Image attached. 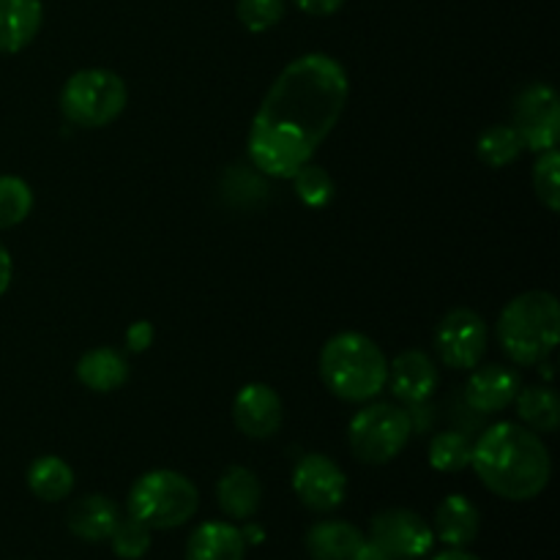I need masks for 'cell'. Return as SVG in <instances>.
Here are the masks:
<instances>
[{
	"label": "cell",
	"mask_w": 560,
	"mask_h": 560,
	"mask_svg": "<svg viewBox=\"0 0 560 560\" xmlns=\"http://www.w3.org/2000/svg\"><path fill=\"white\" fill-rule=\"evenodd\" d=\"M432 560H481V558L470 556V552H465V550H457V547H448L446 552H438Z\"/></svg>",
	"instance_id": "cell-35"
},
{
	"label": "cell",
	"mask_w": 560,
	"mask_h": 560,
	"mask_svg": "<svg viewBox=\"0 0 560 560\" xmlns=\"http://www.w3.org/2000/svg\"><path fill=\"white\" fill-rule=\"evenodd\" d=\"M364 560H399V558H394L392 552H386V550H383V547H377L375 541H370V539H366Z\"/></svg>",
	"instance_id": "cell-34"
},
{
	"label": "cell",
	"mask_w": 560,
	"mask_h": 560,
	"mask_svg": "<svg viewBox=\"0 0 560 560\" xmlns=\"http://www.w3.org/2000/svg\"><path fill=\"white\" fill-rule=\"evenodd\" d=\"M293 3L310 16H331L342 9L345 0H293Z\"/></svg>",
	"instance_id": "cell-32"
},
{
	"label": "cell",
	"mask_w": 560,
	"mask_h": 560,
	"mask_svg": "<svg viewBox=\"0 0 560 560\" xmlns=\"http://www.w3.org/2000/svg\"><path fill=\"white\" fill-rule=\"evenodd\" d=\"M11 279H14V262H11L9 249L0 241V295L11 288Z\"/></svg>",
	"instance_id": "cell-33"
},
{
	"label": "cell",
	"mask_w": 560,
	"mask_h": 560,
	"mask_svg": "<svg viewBox=\"0 0 560 560\" xmlns=\"http://www.w3.org/2000/svg\"><path fill=\"white\" fill-rule=\"evenodd\" d=\"M129 88L109 69H82L66 80L60 91V113L80 129H104L124 115Z\"/></svg>",
	"instance_id": "cell-6"
},
{
	"label": "cell",
	"mask_w": 560,
	"mask_h": 560,
	"mask_svg": "<svg viewBox=\"0 0 560 560\" xmlns=\"http://www.w3.org/2000/svg\"><path fill=\"white\" fill-rule=\"evenodd\" d=\"M366 539L399 560L424 558L435 545L430 523L410 509H386V512L375 514Z\"/></svg>",
	"instance_id": "cell-10"
},
{
	"label": "cell",
	"mask_w": 560,
	"mask_h": 560,
	"mask_svg": "<svg viewBox=\"0 0 560 560\" xmlns=\"http://www.w3.org/2000/svg\"><path fill=\"white\" fill-rule=\"evenodd\" d=\"M320 381L345 402H370L386 388L388 359L375 339L361 331L334 334L320 350Z\"/></svg>",
	"instance_id": "cell-3"
},
{
	"label": "cell",
	"mask_w": 560,
	"mask_h": 560,
	"mask_svg": "<svg viewBox=\"0 0 560 560\" xmlns=\"http://www.w3.org/2000/svg\"><path fill=\"white\" fill-rule=\"evenodd\" d=\"M290 180H293L295 197L306 208H326L334 200V178L320 164H304Z\"/></svg>",
	"instance_id": "cell-27"
},
{
	"label": "cell",
	"mask_w": 560,
	"mask_h": 560,
	"mask_svg": "<svg viewBox=\"0 0 560 560\" xmlns=\"http://www.w3.org/2000/svg\"><path fill=\"white\" fill-rule=\"evenodd\" d=\"M153 339H156V331H153L148 320H137L126 328V350L129 353H145L153 345Z\"/></svg>",
	"instance_id": "cell-31"
},
{
	"label": "cell",
	"mask_w": 560,
	"mask_h": 560,
	"mask_svg": "<svg viewBox=\"0 0 560 560\" xmlns=\"http://www.w3.org/2000/svg\"><path fill=\"white\" fill-rule=\"evenodd\" d=\"M413 435V419L394 402H372L350 419V452L366 465H386L402 454Z\"/></svg>",
	"instance_id": "cell-7"
},
{
	"label": "cell",
	"mask_w": 560,
	"mask_h": 560,
	"mask_svg": "<svg viewBox=\"0 0 560 560\" xmlns=\"http://www.w3.org/2000/svg\"><path fill=\"white\" fill-rule=\"evenodd\" d=\"M33 211V191L16 175H0V230L25 222Z\"/></svg>",
	"instance_id": "cell-26"
},
{
	"label": "cell",
	"mask_w": 560,
	"mask_h": 560,
	"mask_svg": "<svg viewBox=\"0 0 560 560\" xmlns=\"http://www.w3.org/2000/svg\"><path fill=\"white\" fill-rule=\"evenodd\" d=\"M490 345V326L468 306L446 312L435 328L438 359L457 372H470L481 364Z\"/></svg>",
	"instance_id": "cell-8"
},
{
	"label": "cell",
	"mask_w": 560,
	"mask_h": 560,
	"mask_svg": "<svg viewBox=\"0 0 560 560\" xmlns=\"http://www.w3.org/2000/svg\"><path fill=\"white\" fill-rule=\"evenodd\" d=\"M284 419L282 397L268 383H246L233 399V424L252 441H268Z\"/></svg>",
	"instance_id": "cell-12"
},
{
	"label": "cell",
	"mask_w": 560,
	"mask_h": 560,
	"mask_svg": "<svg viewBox=\"0 0 560 560\" xmlns=\"http://www.w3.org/2000/svg\"><path fill=\"white\" fill-rule=\"evenodd\" d=\"M512 126L523 145L534 153L558 148L560 140V98L545 82H530L512 104Z\"/></svg>",
	"instance_id": "cell-9"
},
{
	"label": "cell",
	"mask_w": 560,
	"mask_h": 560,
	"mask_svg": "<svg viewBox=\"0 0 560 560\" xmlns=\"http://www.w3.org/2000/svg\"><path fill=\"white\" fill-rule=\"evenodd\" d=\"M517 416L523 427H528L536 435H552L560 424V399L550 386H528L520 388Z\"/></svg>",
	"instance_id": "cell-23"
},
{
	"label": "cell",
	"mask_w": 560,
	"mask_h": 560,
	"mask_svg": "<svg viewBox=\"0 0 560 560\" xmlns=\"http://www.w3.org/2000/svg\"><path fill=\"white\" fill-rule=\"evenodd\" d=\"M366 536L345 520H323L306 534L312 560H364Z\"/></svg>",
	"instance_id": "cell-15"
},
{
	"label": "cell",
	"mask_w": 560,
	"mask_h": 560,
	"mask_svg": "<svg viewBox=\"0 0 560 560\" xmlns=\"http://www.w3.org/2000/svg\"><path fill=\"white\" fill-rule=\"evenodd\" d=\"M474 441L459 430H443L430 441V465L438 474H459L470 465Z\"/></svg>",
	"instance_id": "cell-25"
},
{
	"label": "cell",
	"mask_w": 560,
	"mask_h": 560,
	"mask_svg": "<svg viewBox=\"0 0 560 560\" xmlns=\"http://www.w3.org/2000/svg\"><path fill=\"white\" fill-rule=\"evenodd\" d=\"M200 506V492L178 470H148L129 490V517L151 530H173L189 523Z\"/></svg>",
	"instance_id": "cell-5"
},
{
	"label": "cell",
	"mask_w": 560,
	"mask_h": 560,
	"mask_svg": "<svg viewBox=\"0 0 560 560\" xmlns=\"http://www.w3.org/2000/svg\"><path fill=\"white\" fill-rule=\"evenodd\" d=\"M235 14L249 33H266L282 22L284 0H238Z\"/></svg>",
	"instance_id": "cell-30"
},
{
	"label": "cell",
	"mask_w": 560,
	"mask_h": 560,
	"mask_svg": "<svg viewBox=\"0 0 560 560\" xmlns=\"http://www.w3.org/2000/svg\"><path fill=\"white\" fill-rule=\"evenodd\" d=\"M476 476L503 501H530L547 490L552 459L545 441L517 421L487 427L470 454Z\"/></svg>",
	"instance_id": "cell-2"
},
{
	"label": "cell",
	"mask_w": 560,
	"mask_h": 560,
	"mask_svg": "<svg viewBox=\"0 0 560 560\" xmlns=\"http://www.w3.org/2000/svg\"><path fill=\"white\" fill-rule=\"evenodd\" d=\"M534 164V191L536 200L547 208L550 213L560 211V153L552 151L536 153Z\"/></svg>",
	"instance_id": "cell-28"
},
{
	"label": "cell",
	"mask_w": 560,
	"mask_h": 560,
	"mask_svg": "<svg viewBox=\"0 0 560 560\" xmlns=\"http://www.w3.org/2000/svg\"><path fill=\"white\" fill-rule=\"evenodd\" d=\"M523 151L525 145L512 124L487 126L479 135V140H476V153H479L481 162L492 170H503L509 167V164H514Z\"/></svg>",
	"instance_id": "cell-24"
},
{
	"label": "cell",
	"mask_w": 560,
	"mask_h": 560,
	"mask_svg": "<svg viewBox=\"0 0 560 560\" xmlns=\"http://www.w3.org/2000/svg\"><path fill=\"white\" fill-rule=\"evenodd\" d=\"M217 501L230 520H252L262 501L260 479L244 465H230L217 485Z\"/></svg>",
	"instance_id": "cell-17"
},
{
	"label": "cell",
	"mask_w": 560,
	"mask_h": 560,
	"mask_svg": "<svg viewBox=\"0 0 560 560\" xmlns=\"http://www.w3.org/2000/svg\"><path fill=\"white\" fill-rule=\"evenodd\" d=\"M479 509L474 506V501H468L465 495H448L443 498V503L435 512V528L432 534L443 541L446 547H457L465 550L468 545H474L476 536H479Z\"/></svg>",
	"instance_id": "cell-18"
},
{
	"label": "cell",
	"mask_w": 560,
	"mask_h": 560,
	"mask_svg": "<svg viewBox=\"0 0 560 560\" xmlns=\"http://www.w3.org/2000/svg\"><path fill=\"white\" fill-rule=\"evenodd\" d=\"M293 490L312 512H334L348 495V476L326 454H304L293 468Z\"/></svg>",
	"instance_id": "cell-11"
},
{
	"label": "cell",
	"mask_w": 560,
	"mask_h": 560,
	"mask_svg": "<svg viewBox=\"0 0 560 560\" xmlns=\"http://www.w3.org/2000/svg\"><path fill=\"white\" fill-rule=\"evenodd\" d=\"M386 383L399 402L416 408V405L430 402L438 383H441V375H438L435 361L424 350H405L397 359L388 361Z\"/></svg>",
	"instance_id": "cell-14"
},
{
	"label": "cell",
	"mask_w": 560,
	"mask_h": 560,
	"mask_svg": "<svg viewBox=\"0 0 560 560\" xmlns=\"http://www.w3.org/2000/svg\"><path fill=\"white\" fill-rule=\"evenodd\" d=\"M120 520L118 503L107 495H85L69 509V530L82 541H104L109 539L113 528Z\"/></svg>",
	"instance_id": "cell-21"
},
{
	"label": "cell",
	"mask_w": 560,
	"mask_h": 560,
	"mask_svg": "<svg viewBox=\"0 0 560 560\" xmlns=\"http://www.w3.org/2000/svg\"><path fill=\"white\" fill-rule=\"evenodd\" d=\"M348 96V71L331 55L310 52L284 66L252 120L246 148L255 170L293 178L339 124Z\"/></svg>",
	"instance_id": "cell-1"
},
{
	"label": "cell",
	"mask_w": 560,
	"mask_h": 560,
	"mask_svg": "<svg viewBox=\"0 0 560 560\" xmlns=\"http://www.w3.org/2000/svg\"><path fill=\"white\" fill-rule=\"evenodd\" d=\"M520 388H523V381H520V372L512 370V366L479 364L470 370L468 383H465V402L476 413H501V410L512 408Z\"/></svg>",
	"instance_id": "cell-13"
},
{
	"label": "cell",
	"mask_w": 560,
	"mask_h": 560,
	"mask_svg": "<svg viewBox=\"0 0 560 560\" xmlns=\"http://www.w3.org/2000/svg\"><path fill=\"white\" fill-rule=\"evenodd\" d=\"M244 530L230 523H206L186 541V560H244Z\"/></svg>",
	"instance_id": "cell-20"
},
{
	"label": "cell",
	"mask_w": 560,
	"mask_h": 560,
	"mask_svg": "<svg viewBox=\"0 0 560 560\" xmlns=\"http://www.w3.org/2000/svg\"><path fill=\"white\" fill-rule=\"evenodd\" d=\"M113 552L124 560H140L151 550V528L135 517H120L109 534Z\"/></svg>",
	"instance_id": "cell-29"
},
{
	"label": "cell",
	"mask_w": 560,
	"mask_h": 560,
	"mask_svg": "<svg viewBox=\"0 0 560 560\" xmlns=\"http://www.w3.org/2000/svg\"><path fill=\"white\" fill-rule=\"evenodd\" d=\"M42 22V0H0V52L16 55L31 47Z\"/></svg>",
	"instance_id": "cell-16"
},
{
	"label": "cell",
	"mask_w": 560,
	"mask_h": 560,
	"mask_svg": "<svg viewBox=\"0 0 560 560\" xmlns=\"http://www.w3.org/2000/svg\"><path fill=\"white\" fill-rule=\"evenodd\" d=\"M498 345L509 361L536 366L550 359L560 339V306L547 290H528L503 306L495 326Z\"/></svg>",
	"instance_id": "cell-4"
},
{
	"label": "cell",
	"mask_w": 560,
	"mask_h": 560,
	"mask_svg": "<svg viewBox=\"0 0 560 560\" xmlns=\"http://www.w3.org/2000/svg\"><path fill=\"white\" fill-rule=\"evenodd\" d=\"M27 487L42 501L58 503L74 490V470L66 459L55 457V454H44V457L33 459L31 468H27Z\"/></svg>",
	"instance_id": "cell-22"
},
{
	"label": "cell",
	"mask_w": 560,
	"mask_h": 560,
	"mask_svg": "<svg viewBox=\"0 0 560 560\" xmlns=\"http://www.w3.org/2000/svg\"><path fill=\"white\" fill-rule=\"evenodd\" d=\"M77 381L96 394H109L129 381V361L115 348H93L77 361Z\"/></svg>",
	"instance_id": "cell-19"
}]
</instances>
